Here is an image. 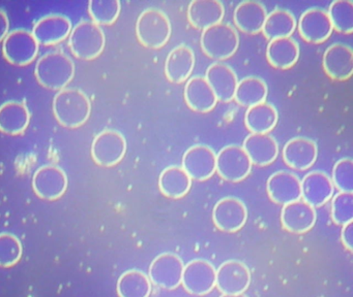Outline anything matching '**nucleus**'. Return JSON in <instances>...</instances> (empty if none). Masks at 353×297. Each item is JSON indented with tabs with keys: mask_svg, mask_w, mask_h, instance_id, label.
Instances as JSON below:
<instances>
[{
	"mask_svg": "<svg viewBox=\"0 0 353 297\" xmlns=\"http://www.w3.org/2000/svg\"><path fill=\"white\" fill-rule=\"evenodd\" d=\"M92 111L90 99L79 89L65 88L55 95L53 113L63 127H81L86 123Z\"/></svg>",
	"mask_w": 353,
	"mask_h": 297,
	"instance_id": "nucleus-1",
	"label": "nucleus"
},
{
	"mask_svg": "<svg viewBox=\"0 0 353 297\" xmlns=\"http://www.w3.org/2000/svg\"><path fill=\"white\" fill-rule=\"evenodd\" d=\"M37 80L49 90L65 89L75 76V65L69 56L59 52L46 54L37 62Z\"/></svg>",
	"mask_w": 353,
	"mask_h": 297,
	"instance_id": "nucleus-2",
	"label": "nucleus"
},
{
	"mask_svg": "<svg viewBox=\"0 0 353 297\" xmlns=\"http://www.w3.org/2000/svg\"><path fill=\"white\" fill-rule=\"evenodd\" d=\"M172 32L168 16L160 8H148L138 16L136 34L140 43L150 49H160L168 43Z\"/></svg>",
	"mask_w": 353,
	"mask_h": 297,
	"instance_id": "nucleus-3",
	"label": "nucleus"
},
{
	"mask_svg": "<svg viewBox=\"0 0 353 297\" xmlns=\"http://www.w3.org/2000/svg\"><path fill=\"white\" fill-rule=\"evenodd\" d=\"M202 51L216 60H224L234 55L239 49V34L230 23L220 22L202 31Z\"/></svg>",
	"mask_w": 353,
	"mask_h": 297,
	"instance_id": "nucleus-4",
	"label": "nucleus"
},
{
	"mask_svg": "<svg viewBox=\"0 0 353 297\" xmlns=\"http://www.w3.org/2000/svg\"><path fill=\"white\" fill-rule=\"evenodd\" d=\"M104 31L92 21H82L76 25L69 36V45L74 56L81 60H94L104 51Z\"/></svg>",
	"mask_w": 353,
	"mask_h": 297,
	"instance_id": "nucleus-5",
	"label": "nucleus"
},
{
	"mask_svg": "<svg viewBox=\"0 0 353 297\" xmlns=\"http://www.w3.org/2000/svg\"><path fill=\"white\" fill-rule=\"evenodd\" d=\"M127 152V140L117 130L107 129L99 133L92 144V156L100 166L119 164Z\"/></svg>",
	"mask_w": 353,
	"mask_h": 297,
	"instance_id": "nucleus-6",
	"label": "nucleus"
},
{
	"mask_svg": "<svg viewBox=\"0 0 353 297\" xmlns=\"http://www.w3.org/2000/svg\"><path fill=\"white\" fill-rule=\"evenodd\" d=\"M252 162L243 146L228 144L216 154V170L228 182L243 181L252 170Z\"/></svg>",
	"mask_w": 353,
	"mask_h": 297,
	"instance_id": "nucleus-7",
	"label": "nucleus"
},
{
	"mask_svg": "<svg viewBox=\"0 0 353 297\" xmlns=\"http://www.w3.org/2000/svg\"><path fill=\"white\" fill-rule=\"evenodd\" d=\"M3 53L7 61L13 65H28L38 56L39 43L32 32L17 29L3 39Z\"/></svg>",
	"mask_w": 353,
	"mask_h": 297,
	"instance_id": "nucleus-8",
	"label": "nucleus"
},
{
	"mask_svg": "<svg viewBox=\"0 0 353 297\" xmlns=\"http://www.w3.org/2000/svg\"><path fill=\"white\" fill-rule=\"evenodd\" d=\"M183 267L185 263L176 254H160L150 264L148 278L160 288L174 290L181 284Z\"/></svg>",
	"mask_w": 353,
	"mask_h": 297,
	"instance_id": "nucleus-9",
	"label": "nucleus"
},
{
	"mask_svg": "<svg viewBox=\"0 0 353 297\" xmlns=\"http://www.w3.org/2000/svg\"><path fill=\"white\" fill-rule=\"evenodd\" d=\"M216 270L208 260L194 259L183 267L181 284L190 294L203 296L216 287Z\"/></svg>",
	"mask_w": 353,
	"mask_h": 297,
	"instance_id": "nucleus-10",
	"label": "nucleus"
},
{
	"mask_svg": "<svg viewBox=\"0 0 353 297\" xmlns=\"http://www.w3.org/2000/svg\"><path fill=\"white\" fill-rule=\"evenodd\" d=\"M251 284V272L239 260L223 262L216 270V286L222 294H241Z\"/></svg>",
	"mask_w": 353,
	"mask_h": 297,
	"instance_id": "nucleus-11",
	"label": "nucleus"
},
{
	"mask_svg": "<svg viewBox=\"0 0 353 297\" xmlns=\"http://www.w3.org/2000/svg\"><path fill=\"white\" fill-rule=\"evenodd\" d=\"M212 220L220 230L224 232H236L247 222V206L239 198L227 196L219 200L214 206Z\"/></svg>",
	"mask_w": 353,
	"mask_h": 297,
	"instance_id": "nucleus-12",
	"label": "nucleus"
},
{
	"mask_svg": "<svg viewBox=\"0 0 353 297\" xmlns=\"http://www.w3.org/2000/svg\"><path fill=\"white\" fill-rule=\"evenodd\" d=\"M32 188L34 193L43 199H59L67 191V175L57 165H45L34 173Z\"/></svg>",
	"mask_w": 353,
	"mask_h": 297,
	"instance_id": "nucleus-13",
	"label": "nucleus"
},
{
	"mask_svg": "<svg viewBox=\"0 0 353 297\" xmlns=\"http://www.w3.org/2000/svg\"><path fill=\"white\" fill-rule=\"evenodd\" d=\"M181 167L196 181L210 179L216 171V152L206 144H194L183 154Z\"/></svg>",
	"mask_w": 353,
	"mask_h": 297,
	"instance_id": "nucleus-14",
	"label": "nucleus"
},
{
	"mask_svg": "<svg viewBox=\"0 0 353 297\" xmlns=\"http://www.w3.org/2000/svg\"><path fill=\"white\" fill-rule=\"evenodd\" d=\"M299 31L307 43H320L325 41L332 32V25L327 10L324 8H310L299 16Z\"/></svg>",
	"mask_w": 353,
	"mask_h": 297,
	"instance_id": "nucleus-15",
	"label": "nucleus"
},
{
	"mask_svg": "<svg viewBox=\"0 0 353 297\" xmlns=\"http://www.w3.org/2000/svg\"><path fill=\"white\" fill-rule=\"evenodd\" d=\"M266 189L270 199L282 206L301 198V179L291 171L279 170L272 173L268 177Z\"/></svg>",
	"mask_w": 353,
	"mask_h": 297,
	"instance_id": "nucleus-16",
	"label": "nucleus"
},
{
	"mask_svg": "<svg viewBox=\"0 0 353 297\" xmlns=\"http://www.w3.org/2000/svg\"><path fill=\"white\" fill-rule=\"evenodd\" d=\"M323 68L332 80L350 78L353 72L352 47L343 43L330 45L323 54Z\"/></svg>",
	"mask_w": 353,
	"mask_h": 297,
	"instance_id": "nucleus-17",
	"label": "nucleus"
},
{
	"mask_svg": "<svg viewBox=\"0 0 353 297\" xmlns=\"http://www.w3.org/2000/svg\"><path fill=\"white\" fill-rule=\"evenodd\" d=\"M301 198L313 208L325 204L334 194V184L327 173L313 170L303 177L301 181Z\"/></svg>",
	"mask_w": 353,
	"mask_h": 297,
	"instance_id": "nucleus-18",
	"label": "nucleus"
},
{
	"mask_svg": "<svg viewBox=\"0 0 353 297\" xmlns=\"http://www.w3.org/2000/svg\"><path fill=\"white\" fill-rule=\"evenodd\" d=\"M316 219L315 208L301 199L285 204L281 212V221L284 228L296 234L311 230L315 225Z\"/></svg>",
	"mask_w": 353,
	"mask_h": 297,
	"instance_id": "nucleus-19",
	"label": "nucleus"
},
{
	"mask_svg": "<svg viewBox=\"0 0 353 297\" xmlns=\"http://www.w3.org/2000/svg\"><path fill=\"white\" fill-rule=\"evenodd\" d=\"M204 76L214 90L218 100L229 102L234 98L239 78L236 72L228 64L223 62L210 64Z\"/></svg>",
	"mask_w": 353,
	"mask_h": 297,
	"instance_id": "nucleus-20",
	"label": "nucleus"
},
{
	"mask_svg": "<svg viewBox=\"0 0 353 297\" xmlns=\"http://www.w3.org/2000/svg\"><path fill=\"white\" fill-rule=\"evenodd\" d=\"M71 31L72 23L68 16L50 14L37 22L32 33L39 45H55L67 39Z\"/></svg>",
	"mask_w": 353,
	"mask_h": 297,
	"instance_id": "nucleus-21",
	"label": "nucleus"
},
{
	"mask_svg": "<svg viewBox=\"0 0 353 297\" xmlns=\"http://www.w3.org/2000/svg\"><path fill=\"white\" fill-rule=\"evenodd\" d=\"M318 156L316 142L311 138L296 136L285 144L283 158L288 166L297 170H305L315 163Z\"/></svg>",
	"mask_w": 353,
	"mask_h": 297,
	"instance_id": "nucleus-22",
	"label": "nucleus"
},
{
	"mask_svg": "<svg viewBox=\"0 0 353 297\" xmlns=\"http://www.w3.org/2000/svg\"><path fill=\"white\" fill-rule=\"evenodd\" d=\"M243 150L252 164L265 166L276 160L279 155V144L270 133H250L243 140Z\"/></svg>",
	"mask_w": 353,
	"mask_h": 297,
	"instance_id": "nucleus-23",
	"label": "nucleus"
},
{
	"mask_svg": "<svg viewBox=\"0 0 353 297\" xmlns=\"http://www.w3.org/2000/svg\"><path fill=\"white\" fill-rule=\"evenodd\" d=\"M195 66V54L189 45L181 43L169 52L165 62V74L170 82H185Z\"/></svg>",
	"mask_w": 353,
	"mask_h": 297,
	"instance_id": "nucleus-24",
	"label": "nucleus"
},
{
	"mask_svg": "<svg viewBox=\"0 0 353 297\" xmlns=\"http://www.w3.org/2000/svg\"><path fill=\"white\" fill-rule=\"evenodd\" d=\"M187 104L198 113H208L216 107L218 99L208 80L203 76H195L185 86Z\"/></svg>",
	"mask_w": 353,
	"mask_h": 297,
	"instance_id": "nucleus-25",
	"label": "nucleus"
},
{
	"mask_svg": "<svg viewBox=\"0 0 353 297\" xmlns=\"http://www.w3.org/2000/svg\"><path fill=\"white\" fill-rule=\"evenodd\" d=\"M266 16V8L261 2L245 0L237 4L233 19L239 30L248 34H256L262 31Z\"/></svg>",
	"mask_w": 353,
	"mask_h": 297,
	"instance_id": "nucleus-26",
	"label": "nucleus"
},
{
	"mask_svg": "<svg viewBox=\"0 0 353 297\" xmlns=\"http://www.w3.org/2000/svg\"><path fill=\"white\" fill-rule=\"evenodd\" d=\"M188 20L195 28L204 29L222 22L224 4L220 0H192L188 6Z\"/></svg>",
	"mask_w": 353,
	"mask_h": 297,
	"instance_id": "nucleus-27",
	"label": "nucleus"
},
{
	"mask_svg": "<svg viewBox=\"0 0 353 297\" xmlns=\"http://www.w3.org/2000/svg\"><path fill=\"white\" fill-rule=\"evenodd\" d=\"M30 113L28 107L19 101H8L0 105V131L18 135L28 129Z\"/></svg>",
	"mask_w": 353,
	"mask_h": 297,
	"instance_id": "nucleus-28",
	"label": "nucleus"
},
{
	"mask_svg": "<svg viewBox=\"0 0 353 297\" xmlns=\"http://www.w3.org/2000/svg\"><path fill=\"white\" fill-rule=\"evenodd\" d=\"M299 57V43L286 36L270 41L266 47V58L274 67L287 69L292 67Z\"/></svg>",
	"mask_w": 353,
	"mask_h": 297,
	"instance_id": "nucleus-29",
	"label": "nucleus"
},
{
	"mask_svg": "<svg viewBox=\"0 0 353 297\" xmlns=\"http://www.w3.org/2000/svg\"><path fill=\"white\" fill-rule=\"evenodd\" d=\"M192 179L179 165H170L161 173L159 187L165 196L179 199L191 189Z\"/></svg>",
	"mask_w": 353,
	"mask_h": 297,
	"instance_id": "nucleus-30",
	"label": "nucleus"
},
{
	"mask_svg": "<svg viewBox=\"0 0 353 297\" xmlns=\"http://www.w3.org/2000/svg\"><path fill=\"white\" fill-rule=\"evenodd\" d=\"M279 115L274 105L261 102L249 107L245 113V127L252 133H268L278 123Z\"/></svg>",
	"mask_w": 353,
	"mask_h": 297,
	"instance_id": "nucleus-31",
	"label": "nucleus"
},
{
	"mask_svg": "<svg viewBox=\"0 0 353 297\" xmlns=\"http://www.w3.org/2000/svg\"><path fill=\"white\" fill-rule=\"evenodd\" d=\"M296 26V19L290 10L276 8L266 16L262 33L266 38L272 41L280 37L290 36Z\"/></svg>",
	"mask_w": 353,
	"mask_h": 297,
	"instance_id": "nucleus-32",
	"label": "nucleus"
},
{
	"mask_svg": "<svg viewBox=\"0 0 353 297\" xmlns=\"http://www.w3.org/2000/svg\"><path fill=\"white\" fill-rule=\"evenodd\" d=\"M268 93V85L264 80L258 76H249L239 80L233 99L239 104L249 107L264 102Z\"/></svg>",
	"mask_w": 353,
	"mask_h": 297,
	"instance_id": "nucleus-33",
	"label": "nucleus"
},
{
	"mask_svg": "<svg viewBox=\"0 0 353 297\" xmlns=\"http://www.w3.org/2000/svg\"><path fill=\"white\" fill-rule=\"evenodd\" d=\"M117 288L119 297H150L152 282L145 272L130 270L119 276Z\"/></svg>",
	"mask_w": 353,
	"mask_h": 297,
	"instance_id": "nucleus-34",
	"label": "nucleus"
},
{
	"mask_svg": "<svg viewBox=\"0 0 353 297\" xmlns=\"http://www.w3.org/2000/svg\"><path fill=\"white\" fill-rule=\"evenodd\" d=\"M332 28L341 33L353 31V2L351 0H334L327 10Z\"/></svg>",
	"mask_w": 353,
	"mask_h": 297,
	"instance_id": "nucleus-35",
	"label": "nucleus"
},
{
	"mask_svg": "<svg viewBox=\"0 0 353 297\" xmlns=\"http://www.w3.org/2000/svg\"><path fill=\"white\" fill-rule=\"evenodd\" d=\"M121 6L119 0H90L88 12L92 22L100 25H112L119 19Z\"/></svg>",
	"mask_w": 353,
	"mask_h": 297,
	"instance_id": "nucleus-36",
	"label": "nucleus"
},
{
	"mask_svg": "<svg viewBox=\"0 0 353 297\" xmlns=\"http://www.w3.org/2000/svg\"><path fill=\"white\" fill-rule=\"evenodd\" d=\"M22 245L17 236L11 233H0V266L11 267L22 257Z\"/></svg>",
	"mask_w": 353,
	"mask_h": 297,
	"instance_id": "nucleus-37",
	"label": "nucleus"
},
{
	"mask_svg": "<svg viewBox=\"0 0 353 297\" xmlns=\"http://www.w3.org/2000/svg\"><path fill=\"white\" fill-rule=\"evenodd\" d=\"M332 184L340 192L353 193V161L350 157L340 159L332 168Z\"/></svg>",
	"mask_w": 353,
	"mask_h": 297,
	"instance_id": "nucleus-38",
	"label": "nucleus"
},
{
	"mask_svg": "<svg viewBox=\"0 0 353 297\" xmlns=\"http://www.w3.org/2000/svg\"><path fill=\"white\" fill-rule=\"evenodd\" d=\"M332 219L342 226L353 221V193L339 192L332 197Z\"/></svg>",
	"mask_w": 353,
	"mask_h": 297,
	"instance_id": "nucleus-39",
	"label": "nucleus"
},
{
	"mask_svg": "<svg viewBox=\"0 0 353 297\" xmlns=\"http://www.w3.org/2000/svg\"><path fill=\"white\" fill-rule=\"evenodd\" d=\"M341 239H342L345 248L349 251L353 252V221L343 226Z\"/></svg>",
	"mask_w": 353,
	"mask_h": 297,
	"instance_id": "nucleus-40",
	"label": "nucleus"
},
{
	"mask_svg": "<svg viewBox=\"0 0 353 297\" xmlns=\"http://www.w3.org/2000/svg\"><path fill=\"white\" fill-rule=\"evenodd\" d=\"M10 20L7 12L0 8V43L9 34Z\"/></svg>",
	"mask_w": 353,
	"mask_h": 297,
	"instance_id": "nucleus-41",
	"label": "nucleus"
},
{
	"mask_svg": "<svg viewBox=\"0 0 353 297\" xmlns=\"http://www.w3.org/2000/svg\"><path fill=\"white\" fill-rule=\"evenodd\" d=\"M221 297H248L247 295L243 294V293H241V294H235V295H228V294H222V296Z\"/></svg>",
	"mask_w": 353,
	"mask_h": 297,
	"instance_id": "nucleus-42",
	"label": "nucleus"
}]
</instances>
